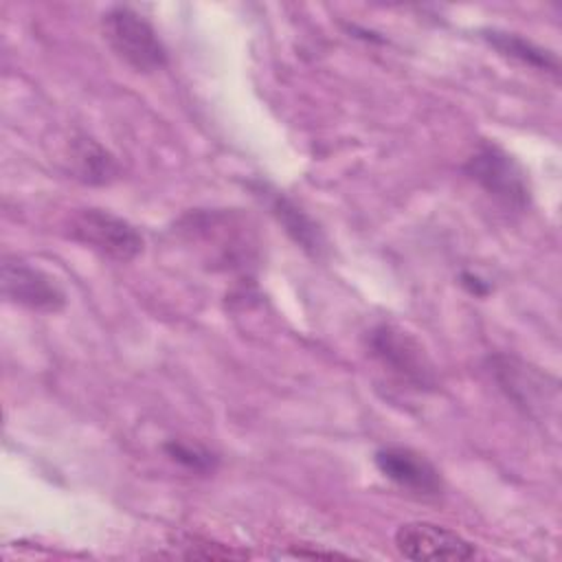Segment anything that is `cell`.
Segmentation results:
<instances>
[{"label":"cell","mask_w":562,"mask_h":562,"mask_svg":"<svg viewBox=\"0 0 562 562\" xmlns=\"http://www.w3.org/2000/svg\"><path fill=\"white\" fill-rule=\"evenodd\" d=\"M162 450H165V454L171 461L180 463L182 468H187V470H191L195 474H211V472H215L217 461H220L215 452H211L209 448H204L200 443H187V441L171 439V441L162 443Z\"/></svg>","instance_id":"12"},{"label":"cell","mask_w":562,"mask_h":562,"mask_svg":"<svg viewBox=\"0 0 562 562\" xmlns=\"http://www.w3.org/2000/svg\"><path fill=\"white\" fill-rule=\"evenodd\" d=\"M246 187L252 191V195L268 209V213L281 224L285 235L310 257L321 259L327 250V239L323 228L307 211H303L290 195H285L274 184L255 178L248 180Z\"/></svg>","instance_id":"7"},{"label":"cell","mask_w":562,"mask_h":562,"mask_svg":"<svg viewBox=\"0 0 562 562\" xmlns=\"http://www.w3.org/2000/svg\"><path fill=\"white\" fill-rule=\"evenodd\" d=\"M75 173L88 184H108L116 178L119 165L114 156L92 138H81L75 147Z\"/></svg>","instance_id":"11"},{"label":"cell","mask_w":562,"mask_h":562,"mask_svg":"<svg viewBox=\"0 0 562 562\" xmlns=\"http://www.w3.org/2000/svg\"><path fill=\"white\" fill-rule=\"evenodd\" d=\"M66 233L81 246L119 263L136 259L145 246L140 231L132 222L97 206H86L70 213Z\"/></svg>","instance_id":"5"},{"label":"cell","mask_w":562,"mask_h":562,"mask_svg":"<svg viewBox=\"0 0 562 562\" xmlns=\"http://www.w3.org/2000/svg\"><path fill=\"white\" fill-rule=\"evenodd\" d=\"M463 173L505 211L522 213L531 204V184L522 165L494 140H481L463 162Z\"/></svg>","instance_id":"3"},{"label":"cell","mask_w":562,"mask_h":562,"mask_svg":"<svg viewBox=\"0 0 562 562\" xmlns=\"http://www.w3.org/2000/svg\"><path fill=\"white\" fill-rule=\"evenodd\" d=\"M103 40L132 70L149 75L167 66L169 55L151 22L127 4H114L101 15Z\"/></svg>","instance_id":"4"},{"label":"cell","mask_w":562,"mask_h":562,"mask_svg":"<svg viewBox=\"0 0 562 562\" xmlns=\"http://www.w3.org/2000/svg\"><path fill=\"white\" fill-rule=\"evenodd\" d=\"M373 461L384 479L415 496L435 498L443 492L441 472L408 446H382L375 450Z\"/></svg>","instance_id":"9"},{"label":"cell","mask_w":562,"mask_h":562,"mask_svg":"<svg viewBox=\"0 0 562 562\" xmlns=\"http://www.w3.org/2000/svg\"><path fill=\"white\" fill-rule=\"evenodd\" d=\"M395 547L408 560H470L476 549L461 533L428 520L404 522L395 531Z\"/></svg>","instance_id":"8"},{"label":"cell","mask_w":562,"mask_h":562,"mask_svg":"<svg viewBox=\"0 0 562 562\" xmlns=\"http://www.w3.org/2000/svg\"><path fill=\"white\" fill-rule=\"evenodd\" d=\"M485 371L507 402L525 417L544 422L555 413L560 384L540 367L512 353H490L485 358Z\"/></svg>","instance_id":"1"},{"label":"cell","mask_w":562,"mask_h":562,"mask_svg":"<svg viewBox=\"0 0 562 562\" xmlns=\"http://www.w3.org/2000/svg\"><path fill=\"white\" fill-rule=\"evenodd\" d=\"M364 342L369 356L402 384L415 391H432L437 386L432 360L424 345L404 327L380 321L367 331Z\"/></svg>","instance_id":"2"},{"label":"cell","mask_w":562,"mask_h":562,"mask_svg":"<svg viewBox=\"0 0 562 562\" xmlns=\"http://www.w3.org/2000/svg\"><path fill=\"white\" fill-rule=\"evenodd\" d=\"M0 288L9 303L40 314H57L66 307V292L55 277L42 268L18 259L4 257L0 266Z\"/></svg>","instance_id":"6"},{"label":"cell","mask_w":562,"mask_h":562,"mask_svg":"<svg viewBox=\"0 0 562 562\" xmlns=\"http://www.w3.org/2000/svg\"><path fill=\"white\" fill-rule=\"evenodd\" d=\"M481 40L492 46L498 55L514 59L520 66H527L531 70L551 75L558 79L560 75V61L558 55L540 44H536L533 40L514 33V31H503V29H483L481 31Z\"/></svg>","instance_id":"10"},{"label":"cell","mask_w":562,"mask_h":562,"mask_svg":"<svg viewBox=\"0 0 562 562\" xmlns=\"http://www.w3.org/2000/svg\"><path fill=\"white\" fill-rule=\"evenodd\" d=\"M461 285L474 296H485L492 290V285L474 272H461Z\"/></svg>","instance_id":"13"}]
</instances>
